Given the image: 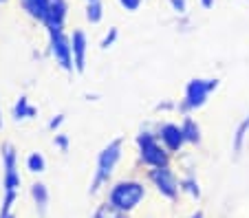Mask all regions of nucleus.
I'll return each instance as SVG.
<instances>
[{"instance_id": "nucleus-6", "label": "nucleus", "mask_w": 249, "mask_h": 218, "mask_svg": "<svg viewBox=\"0 0 249 218\" xmlns=\"http://www.w3.org/2000/svg\"><path fill=\"white\" fill-rule=\"evenodd\" d=\"M216 88V80H192L185 90V106L188 108H198L205 104L210 90Z\"/></svg>"}, {"instance_id": "nucleus-27", "label": "nucleus", "mask_w": 249, "mask_h": 218, "mask_svg": "<svg viewBox=\"0 0 249 218\" xmlns=\"http://www.w3.org/2000/svg\"><path fill=\"white\" fill-rule=\"evenodd\" d=\"M0 126H2V123H0Z\"/></svg>"}, {"instance_id": "nucleus-28", "label": "nucleus", "mask_w": 249, "mask_h": 218, "mask_svg": "<svg viewBox=\"0 0 249 218\" xmlns=\"http://www.w3.org/2000/svg\"><path fill=\"white\" fill-rule=\"evenodd\" d=\"M0 2H2V0H0Z\"/></svg>"}, {"instance_id": "nucleus-14", "label": "nucleus", "mask_w": 249, "mask_h": 218, "mask_svg": "<svg viewBox=\"0 0 249 218\" xmlns=\"http://www.w3.org/2000/svg\"><path fill=\"white\" fill-rule=\"evenodd\" d=\"M33 199H36V203L40 205V209L47 207V203H49V194H47V187H44L42 183L33 185Z\"/></svg>"}, {"instance_id": "nucleus-10", "label": "nucleus", "mask_w": 249, "mask_h": 218, "mask_svg": "<svg viewBox=\"0 0 249 218\" xmlns=\"http://www.w3.org/2000/svg\"><path fill=\"white\" fill-rule=\"evenodd\" d=\"M73 62L77 71H84L86 67V38L82 31L73 34Z\"/></svg>"}, {"instance_id": "nucleus-16", "label": "nucleus", "mask_w": 249, "mask_h": 218, "mask_svg": "<svg viewBox=\"0 0 249 218\" xmlns=\"http://www.w3.org/2000/svg\"><path fill=\"white\" fill-rule=\"evenodd\" d=\"M31 115H36V110H33L31 106L27 104V100H24V97H20V101L16 104V119H20V117H31Z\"/></svg>"}, {"instance_id": "nucleus-22", "label": "nucleus", "mask_w": 249, "mask_h": 218, "mask_svg": "<svg viewBox=\"0 0 249 218\" xmlns=\"http://www.w3.org/2000/svg\"><path fill=\"white\" fill-rule=\"evenodd\" d=\"M55 146H60L62 150H66V146H69V139H66L64 134H60V137H55Z\"/></svg>"}, {"instance_id": "nucleus-7", "label": "nucleus", "mask_w": 249, "mask_h": 218, "mask_svg": "<svg viewBox=\"0 0 249 218\" xmlns=\"http://www.w3.org/2000/svg\"><path fill=\"white\" fill-rule=\"evenodd\" d=\"M150 176H152V181L157 183V187H159V192L163 196H168V199H174V196H177V179H174V174L165 166L157 168Z\"/></svg>"}, {"instance_id": "nucleus-8", "label": "nucleus", "mask_w": 249, "mask_h": 218, "mask_svg": "<svg viewBox=\"0 0 249 218\" xmlns=\"http://www.w3.org/2000/svg\"><path fill=\"white\" fill-rule=\"evenodd\" d=\"M161 139H163V143L170 148V150H179L181 146H183L185 141V134H183V128H179V126H174V123H165L163 128H161Z\"/></svg>"}, {"instance_id": "nucleus-15", "label": "nucleus", "mask_w": 249, "mask_h": 218, "mask_svg": "<svg viewBox=\"0 0 249 218\" xmlns=\"http://www.w3.org/2000/svg\"><path fill=\"white\" fill-rule=\"evenodd\" d=\"M183 134H185V139L188 141H198V126L192 121V119H185V123H183Z\"/></svg>"}, {"instance_id": "nucleus-21", "label": "nucleus", "mask_w": 249, "mask_h": 218, "mask_svg": "<svg viewBox=\"0 0 249 218\" xmlns=\"http://www.w3.org/2000/svg\"><path fill=\"white\" fill-rule=\"evenodd\" d=\"M172 2V7H174V11H179V14H185V0H170Z\"/></svg>"}, {"instance_id": "nucleus-11", "label": "nucleus", "mask_w": 249, "mask_h": 218, "mask_svg": "<svg viewBox=\"0 0 249 218\" xmlns=\"http://www.w3.org/2000/svg\"><path fill=\"white\" fill-rule=\"evenodd\" d=\"M49 2H51V0H22L24 9H27L33 18L44 20V22H47V18H49Z\"/></svg>"}, {"instance_id": "nucleus-19", "label": "nucleus", "mask_w": 249, "mask_h": 218, "mask_svg": "<svg viewBox=\"0 0 249 218\" xmlns=\"http://www.w3.org/2000/svg\"><path fill=\"white\" fill-rule=\"evenodd\" d=\"M115 38H117V29H110V35H106V38H104V42H102V47L104 49H108L110 44L115 42Z\"/></svg>"}, {"instance_id": "nucleus-18", "label": "nucleus", "mask_w": 249, "mask_h": 218, "mask_svg": "<svg viewBox=\"0 0 249 218\" xmlns=\"http://www.w3.org/2000/svg\"><path fill=\"white\" fill-rule=\"evenodd\" d=\"M249 128V119L247 121H243L240 123V128H238V133H236V150H240V143H243V137H245V130Z\"/></svg>"}, {"instance_id": "nucleus-25", "label": "nucleus", "mask_w": 249, "mask_h": 218, "mask_svg": "<svg viewBox=\"0 0 249 218\" xmlns=\"http://www.w3.org/2000/svg\"><path fill=\"white\" fill-rule=\"evenodd\" d=\"M201 2H203V7H207V9H210V7L214 5V0H201Z\"/></svg>"}, {"instance_id": "nucleus-5", "label": "nucleus", "mask_w": 249, "mask_h": 218, "mask_svg": "<svg viewBox=\"0 0 249 218\" xmlns=\"http://www.w3.org/2000/svg\"><path fill=\"white\" fill-rule=\"evenodd\" d=\"M137 141H139L141 159H143V163H148V166H155V168L165 166L168 157H165V152L161 150V146L157 143V139L152 137L150 133H141Z\"/></svg>"}, {"instance_id": "nucleus-12", "label": "nucleus", "mask_w": 249, "mask_h": 218, "mask_svg": "<svg viewBox=\"0 0 249 218\" xmlns=\"http://www.w3.org/2000/svg\"><path fill=\"white\" fill-rule=\"evenodd\" d=\"M86 18H89L90 22H99V20H102V0H89Z\"/></svg>"}, {"instance_id": "nucleus-20", "label": "nucleus", "mask_w": 249, "mask_h": 218, "mask_svg": "<svg viewBox=\"0 0 249 218\" xmlns=\"http://www.w3.org/2000/svg\"><path fill=\"white\" fill-rule=\"evenodd\" d=\"M119 2H122V7H126L128 11H135L137 7L141 5V0H119Z\"/></svg>"}, {"instance_id": "nucleus-9", "label": "nucleus", "mask_w": 249, "mask_h": 218, "mask_svg": "<svg viewBox=\"0 0 249 218\" xmlns=\"http://www.w3.org/2000/svg\"><path fill=\"white\" fill-rule=\"evenodd\" d=\"M66 18V2L64 0H51L49 2V29H62V22Z\"/></svg>"}, {"instance_id": "nucleus-13", "label": "nucleus", "mask_w": 249, "mask_h": 218, "mask_svg": "<svg viewBox=\"0 0 249 218\" xmlns=\"http://www.w3.org/2000/svg\"><path fill=\"white\" fill-rule=\"evenodd\" d=\"M95 218H124V212L117 209L115 205H102L99 212L95 214Z\"/></svg>"}, {"instance_id": "nucleus-1", "label": "nucleus", "mask_w": 249, "mask_h": 218, "mask_svg": "<svg viewBox=\"0 0 249 218\" xmlns=\"http://www.w3.org/2000/svg\"><path fill=\"white\" fill-rule=\"evenodd\" d=\"M146 196V190L141 183L128 181V183H119L110 192V205H115L122 212H130L141 203V199Z\"/></svg>"}, {"instance_id": "nucleus-4", "label": "nucleus", "mask_w": 249, "mask_h": 218, "mask_svg": "<svg viewBox=\"0 0 249 218\" xmlns=\"http://www.w3.org/2000/svg\"><path fill=\"white\" fill-rule=\"evenodd\" d=\"M51 31V51L53 57L60 62V67L64 71H71L73 68V47L66 40V35L62 34V29H49Z\"/></svg>"}, {"instance_id": "nucleus-2", "label": "nucleus", "mask_w": 249, "mask_h": 218, "mask_svg": "<svg viewBox=\"0 0 249 218\" xmlns=\"http://www.w3.org/2000/svg\"><path fill=\"white\" fill-rule=\"evenodd\" d=\"M119 157H122V141H113L108 143V146L102 150V154H99V161H97V174H95V181H93V187H90V192H97L99 185L104 183V181H108L110 174L115 172V166H117Z\"/></svg>"}, {"instance_id": "nucleus-3", "label": "nucleus", "mask_w": 249, "mask_h": 218, "mask_svg": "<svg viewBox=\"0 0 249 218\" xmlns=\"http://www.w3.org/2000/svg\"><path fill=\"white\" fill-rule=\"evenodd\" d=\"M5 190H7V199H5V205H2V212H0V218H9V209L14 205V199H16V192L20 187V176H18V168H16V152L14 148H7L5 152Z\"/></svg>"}, {"instance_id": "nucleus-17", "label": "nucleus", "mask_w": 249, "mask_h": 218, "mask_svg": "<svg viewBox=\"0 0 249 218\" xmlns=\"http://www.w3.org/2000/svg\"><path fill=\"white\" fill-rule=\"evenodd\" d=\"M27 166H29V170H31V172H42L44 170V157L36 152V154H31V157H29Z\"/></svg>"}, {"instance_id": "nucleus-24", "label": "nucleus", "mask_w": 249, "mask_h": 218, "mask_svg": "<svg viewBox=\"0 0 249 218\" xmlns=\"http://www.w3.org/2000/svg\"><path fill=\"white\" fill-rule=\"evenodd\" d=\"M62 121H64V117H62V115H57V119H53V121L49 123V128H51V130H53V128H57V126H60Z\"/></svg>"}, {"instance_id": "nucleus-23", "label": "nucleus", "mask_w": 249, "mask_h": 218, "mask_svg": "<svg viewBox=\"0 0 249 218\" xmlns=\"http://www.w3.org/2000/svg\"><path fill=\"white\" fill-rule=\"evenodd\" d=\"M188 192H192V194H196L198 196V187H196V183H194V181H188Z\"/></svg>"}, {"instance_id": "nucleus-26", "label": "nucleus", "mask_w": 249, "mask_h": 218, "mask_svg": "<svg viewBox=\"0 0 249 218\" xmlns=\"http://www.w3.org/2000/svg\"><path fill=\"white\" fill-rule=\"evenodd\" d=\"M192 218H203V214H194V216Z\"/></svg>"}]
</instances>
